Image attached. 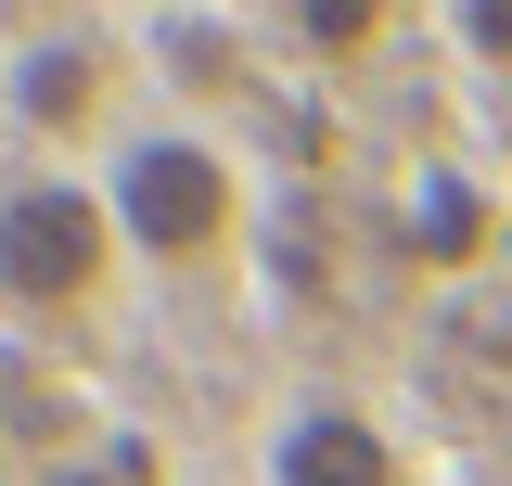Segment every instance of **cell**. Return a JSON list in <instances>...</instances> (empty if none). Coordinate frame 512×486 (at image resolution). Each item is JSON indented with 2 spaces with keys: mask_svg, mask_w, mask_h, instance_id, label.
Segmentation results:
<instances>
[{
  "mask_svg": "<svg viewBox=\"0 0 512 486\" xmlns=\"http://www.w3.org/2000/svg\"><path fill=\"white\" fill-rule=\"evenodd\" d=\"M410 243H423V256H436V269H474V243H487V205H474V180H423L410 192Z\"/></svg>",
  "mask_w": 512,
  "mask_h": 486,
  "instance_id": "cell-5",
  "label": "cell"
},
{
  "mask_svg": "<svg viewBox=\"0 0 512 486\" xmlns=\"http://www.w3.org/2000/svg\"><path fill=\"white\" fill-rule=\"evenodd\" d=\"M269 486H397V448L359 410H295L269 448Z\"/></svg>",
  "mask_w": 512,
  "mask_h": 486,
  "instance_id": "cell-3",
  "label": "cell"
},
{
  "mask_svg": "<svg viewBox=\"0 0 512 486\" xmlns=\"http://www.w3.org/2000/svg\"><path fill=\"white\" fill-rule=\"evenodd\" d=\"M103 77H116V64L90 52V39H52V52L13 64V116L39 128V141H77V128L103 116Z\"/></svg>",
  "mask_w": 512,
  "mask_h": 486,
  "instance_id": "cell-4",
  "label": "cell"
},
{
  "mask_svg": "<svg viewBox=\"0 0 512 486\" xmlns=\"http://www.w3.org/2000/svg\"><path fill=\"white\" fill-rule=\"evenodd\" d=\"M116 192L90 180H26L0 192V295L13 307H77L103 295V269H116Z\"/></svg>",
  "mask_w": 512,
  "mask_h": 486,
  "instance_id": "cell-2",
  "label": "cell"
},
{
  "mask_svg": "<svg viewBox=\"0 0 512 486\" xmlns=\"http://www.w3.org/2000/svg\"><path fill=\"white\" fill-rule=\"evenodd\" d=\"M116 231H128V256L192 269L244 231V167L192 128H141V141H116Z\"/></svg>",
  "mask_w": 512,
  "mask_h": 486,
  "instance_id": "cell-1",
  "label": "cell"
},
{
  "mask_svg": "<svg viewBox=\"0 0 512 486\" xmlns=\"http://www.w3.org/2000/svg\"><path fill=\"white\" fill-rule=\"evenodd\" d=\"M461 39H474L487 64H512V0H474V13H461Z\"/></svg>",
  "mask_w": 512,
  "mask_h": 486,
  "instance_id": "cell-7",
  "label": "cell"
},
{
  "mask_svg": "<svg viewBox=\"0 0 512 486\" xmlns=\"http://www.w3.org/2000/svg\"><path fill=\"white\" fill-rule=\"evenodd\" d=\"M295 39L333 52V64H359V52L384 39V13H372V0H308V13H295Z\"/></svg>",
  "mask_w": 512,
  "mask_h": 486,
  "instance_id": "cell-6",
  "label": "cell"
},
{
  "mask_svg": "<svg viewBox=\"0 0 512 486\" xmlns=\"http://www.w3.org/2000/svg\"><path fill=\"white\" fill-rule=\"evenodd\" d=\"M52 486H141V474H52Z\"/></svg>",
  "mask_w": 512,
  "mask_h": 486,
  "instance_id": "cell-8",
  "label": "cell"
}]
</instances>
